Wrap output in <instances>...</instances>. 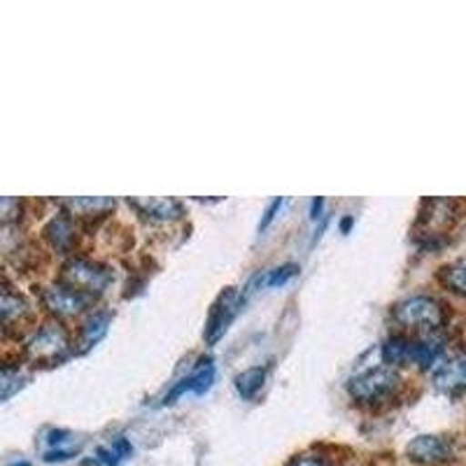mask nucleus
<instances>
[{
	"instance_id": "obj_13",
	"label": "nucleus",
	"mask_w": 466,
	"mask_h": 466,
	"mask_svg": "<svg viewBox=\"0 0 466 466\" xmlns=\"http://www.w3.org/2000/svg\"><path fill=\"white\" fill-rule=\"evenodd\" d=\"M45 233H47V238L52 240V245L56 249H70V245H73L75 240V233H73V224H70L68 218H54L52 222L47 224V228H45Z\"/></svg>"
},
{
	"instance_id": "obj_17",
	"label": "nucleus",
	"mask_w": 466,
	"mask_h": 466,
	"mask_svg": "<svg viewBox=\"0 0 466 466\" xmlns=\"http://www.w3.org/2000/svg\"><path fill=\"white\" fill-rule=\"evenodd\" d=\"M138 206H145V215L154 219H175L182 215V206L177 201H147Z\"/></svg>"
},
{
	"instance_id": "obj_21",
	"label": "nucleus",
	"mask_w": 466,
	"mask_h": 466,
	"mask_svg": "<svg viewBox=\"0 0 466 466\" xmlns=\"http://www.w3.org/2000/svg\"><path fill=\"white\" fill-rule=\"evenodd\" d=\"M289 466H329V464L322 460V457H310V455H306V457H297V460L291 461Z\"/></svg>"
},
{
	"instance_id": "obj_22",
	"label": "nucleus",
	"mask_w": 466,
	"mask_h": 466,
	"mask_svg": "<svg viewBox=\"0 0 466 466\" xmlns=\"http://www.w3.org/2000/svg\"><path fill=\"white\" fill-rule=\"evenodd\" d=\"M322 206H324L322 198H315V201H313V219L322 218V215H319V212H322Z\"/></svg>"
},
{
	"instance_id": "obj_14",
	"label": "nucleus",
	"mask_w": 466,
	"mask_h": 466,
	"mask_svg": "<svg viewBox=\"0 0 466 466\" xmlns=\"http://www.w3.org/2000/svg\"><path fill=\"white\" fill-rule=\"evenodd\" d=\"M264 378H266V369H261V366L248 369V371H243L238 378H236V390H238L240 397L249 401V399H255L257 392L261 390Z\"/></svg>"
},
{
	"instance_id": "obj_12",
	"label": "nucleus",
	"mask_w": 466,
	"mask_h": 466,
	"mask_svg": "<svg viewBox=\"0 0 466 466\" xmlns=\"http://www.w3.org/2000/svg\"><path fill=\"white\" fill-rule=\"evenodd\" d=\"M133 452L131 443H128L124 436H116V439L107 441V443L98 445V451H96L94 461L98 466H119L124 460H128Z\"/></svg>"
},
{
	"instance_id": "obj_6",
	"label": "nucleus",
	"mask_w": 466,
	"mask_h": 466,
	"mask_svg": "<svg viewBox=\"0 0 466 466\" xmlns=\"http://www.w3.org/2000/svg\"><path fill=\"white\" fill-rule=\"evenodd\" d=\"M43 301H45V306L52 310V313L75 315V313H80V310H85V308L89 306L91 297H86V294H82L80 289H75V287L61 282V285L45 289Z\"/></svg>"
},
{
	"instance_id": "obj_23",
	"label": "nucleus",
	"mask_w": 466,
	"mask_h": 466,
	"mask_svg": "<svg viewBox=\"0 0 466 466\" xmlns=\"http://www.w3.org/2000/svg\"><path fill=\"white\" fill-rule=\"evenodd\" d=\"M10 466H31V464H28V461H15V464H10Z\"/></svg>"
},
{
	"instance_id": "obj_19",
	"label": "nucleus",
	"mask_w": 466,
	"mask_h": 466,
	"mask_svg": "<svg viewBox=\"0 0 466 466\" xmlns=\"http://www.w3.org/2000/svg\"><path fill=\"white\" fill-rule=\"evenodd\" d=\"M299 273V266L297 264H285V266H278V268L268 270V276L264 278L266 287H280V285H287V282L291 280V278L297 276Z\"/></svg>"
},
{
	"instance_id": "obj_11",
	"label": "nucleus",
	"mask_w": 466,
	"mask_h": 466,
	"mask_svg": "<svg viewBox=\"0 0 466 466\" xmlns=\"http://www.w3.org/2000/svg\"><path fill=\"white\" fill-rule=\"evenodd\" d=\"M443 352V345L434 336H427V339H410L408 345V361H415L422 369H430L431 364H436Z\"/></svg>"
},
{
	"instance_id": "obj_20",
	"label": "nucleus",
	"mask_w": 466,
	"mask_h": 466,
	"mask_svg": "<svg viewBox=\"0 0 466 466\" xmlns=\"http://www.w3.org/2000/svg\"><path fill=\"white\" fill-rule=\"evenodd\" d=\"M285 206V198H276V201L270 203L268 206V210L264 212V219H261V224H259V231H264L266 227H268L270 222H273V218H276L278 212H280V208Z\"/></svg>"
},
{
	"instance_id": "obj_7",
	"label": "nucleus",
	"mask_w": 466,
	"mask_h": 466,
	"mask_svg": "<svg viewBox=\"0 0 466 466\" xmlns=\"http://www.w3.org/2000/svg\"><path fill=\"white\" fill-rule=\"evenodd\" d=\"M408 460H413L415 464H424V466H434L441 464V461L451 460L452 451L451 443L441 436H418L408 443L406 448Z\"/></svg>"
},
{
	"instance_id": "obj_5",
	"label": "nucleus",
	"mask_w": 466,
	"mask_h": 466,
	"mask_svg": "<svg viewBox=\"0 0 466 466\" xmlns=\"http://www.w3.org/2000/svg\"><path fill=\"white\" fill-rule=\"evenodd\" d=\"M40 443H43V460L52 464V461H68L75 455H80L85 439L73 431L49 430Z\"/></svg>"
},
{
	"instance_id": "obj_4",
	"label": "nucleus",
	"mask_w": 466,
	"mask_h": 466,
	"mask_svg": "<svg viewBox=\"0 0 466 466\" xmlns=\"http://www.w3.org/2000/svg\"><path fill=\"white\" fill-rule=\"evenodd\" d=\"M68 350V334L61 324H45L28 345V355L35 361L61 360Z\"/></svg>"
},
{
	"instance_id": "obj_18",
	"label": "nucleus",
	"mask_w": 466,
	"mask_h": 466,
	"mask_svg": "<svg viewBox=\"0 0 466 466\" xmlns=\"http://www.w3.org/2000/svg\"><path fill=\"white\" fill-rule=\"evenodd\" d=\"M443 282L451 287L457 294H466V259L455 261V264L445 266L443 273H441Z\"/></svg>"
},
{
	"instance_id": "obj_3",
	"label": "nucleus",
	"mask_w": 466,
	"mask_h": 466,
	"mask_svg": "<svg viewBox=\"0 0 466 466\" xmlns=\"http://www.w3.org/2000/svg\"><path fill=\"white\" fill-rule=\"evenodd\" d=\"M112 280V273L106 266L96 264L89 259H73L66 264L64 268V282L66 285L80 289L82 294L91 297V294H101Z\"/></svg>"
},
{
	"instance_id": "obj_16",
	"label": "nucleus",
	"mask_w": 466,
	"mask_h": 466,
	"mask_svg": "<svg viewBox=\"0 0 466 466\" xmlns=\"http://www.w3.org/2000/svg\"><path fill=\"white\" fill-rule=\"evenodd\" d=\"M68 206L70 210L77 212V215H103L106 210L115 208V201H110V198L85 197V198H73V201H68Z\"/></svg>"
},
{
	"instance_id": "obj_15",
	"label": "nucleus",
	"mask_w": 466,
	"mask_h": 466,
	"mask_svg": "<svg viewBox=\"0 0 466 466\" xmlns=\"http://www.w3.org/2000/svg\"><path fill=\"white\" fill-rule=\"evenodd\" d=\"M107 324H110V313H98L82 327V343H85V348H91V345H96L106 336Z\"/></svg>"
},
{
	"instance_id": "obj_10",
	"label": "nucleus",
	"mask_w": 466,
	"mask_h": 466,
	"mask_svg": "<svg viewBox=\"0 0 466 466\" xmlns=\"http://www.w3.org/2000/svg\"><path fill=\"white\" fill-rule=\"evenodd\" d=\"M434 385L441 392L457 394L466 390V355H457L443 361L434 371Z\"/></svg>"
},
{
	"instance_id": "obj_1",
	"label": "nucleus",
	"mask_w": 466,
	"mask_h": 466,
	"mask_svg": "<svg viewBox=\"0 0 466 466\" xmlns=\"http://www.w3.org/2000/svg\"><path fill=\"white\" fill-rule=\"evenodd\" d=\"M392 319L403 329H439L445 322V310L434 297L413 294L392 308Z\"/></svg>"
},
{
	"instance_id": "obj_2",
	"label": "nucleus",
	"mask_w": 466,
	"mask_h": 466,
	"mask_svg": "<svg viewBox=\"0 0 466 466\" xmlns=\"http://www.w3.org/2000/svg\"><path fill=\"white\" fill-rule=\"evenodd\" d=\"M399 373L392 366H376L350 380V394L360 403H378L397 390Z\"/></svg>"
},
{
	"instance_id": "obj_8",
	"label": "nucleus",
	"mask_w": 466,
	"mask_h": 466,
	"mask_svg": "<svg viewBox=\"0 0 466 466\" xmlns=\"http://www.w3.org/2000/svg\"><path fill=\"white\" fill-rule=\"evenodd\" d=\"M238 306H240L238 294H236V289H231V287H228L222 297H219V301L215 303V308H212V313H210V319H208V327H206L208 343H215V340H218L219 336L227 331L228 322L233 319V315H236Z\"/></svg>"
},
{
	"instance_id": "obj_9",
	"label": "nucleus",
	"mask_w": 466,
	"mask_h": 466,
	"mask_svg": "<svg viewBox=\"0 0 466 466\" xmlns=\"http://www.w3.org/2000/svg\"><path fill=\"white\" fill-rule=\"evenodd\" d=\"M212 382H215V364H212V360H203L185 380H180V385H175L170 394H166L164 403H173L175 399L182 397L185 392L206 394L212 387Z\"/></svg>"
}]
</instances>
